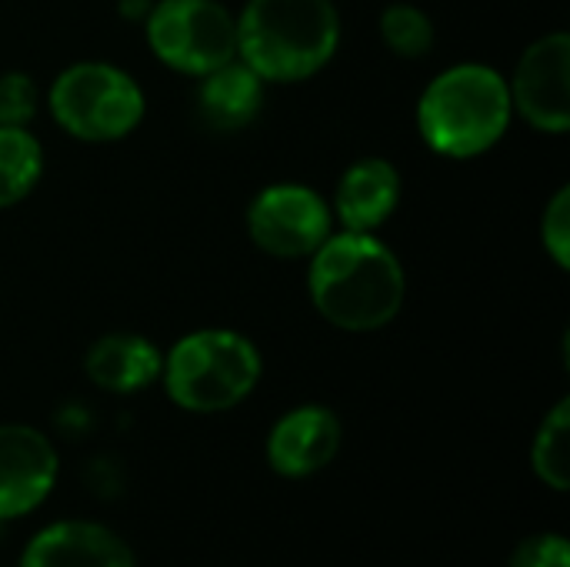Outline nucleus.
Masks as SVG:
<instances>
[{
	"instance_id": "1",
	"label": "nucleus",
	"mask_w": 570,
	"mask_h": 567,
	"mask_svg": "<svg viewBox=\"0 0 570 567\" xmlns=\"http://www.w3.org/2000/svg\"><path fill=\"white\" fill-rule=\"evenodd\" d=\"M307 291L327 324L367 334L401 314L407 274L377 234L337 231L311 254Z\"/></svg>"
},
{
	"instance_id": "2",
	"label": "nucleus",
	"mask_w": 570,
	"mask_h": 567,
	"mask_svg": "<svg viewBox=\"0 0 570 567\" xmlns=\"http://www.w3.org/2000/svg\"><path fill=\"white\" fill-rule=\"evenodd\" d=\"M341 47L334 0H247L237 13V57L264 84L321 74Z\"/></svg>"
},
{
	"instance_id": "3",
	"label": "nucleus",
	"mask_w": 570,
	"mask_h": 567,
	"mask_svg": "<svg viewBox=\"0 0 570 567\" xmlns=\"http://www.w3.org/2000/svg\"><path fill=\"white\" fill-rule=\"evenodd\" d=\"M511 117L508 80L488 63H454L441 70L417 100L424 144L451 160H471L498 147Z\"/></svg>"
},
{
	"instance_id": "4",
	"label": "nucleus",
	"mask_w": 570,
	"mask_h": 567,
	"mask_svg": "<svg viewBox=\"0 0 570 567\" xmlns=\"http://www.w3.org/2000/svg\"><path fill=\"white\" fill-rule=\"evenodd\" d=\"M261 371V351L250 338L227 328H204L170 348L160 381L177 408L217 414L237 408L257 388Z\"/></svg>"
},
{
	"instance_id": "5",
	"label": "nucleus",
	"mask_w": 570,
	"mask_h": 567,
	"mask_svg": "<svg viewBox=\"0 0 570 567\" xmlns=\"http://www.w3.org/2000/svg\"><path fill=\"white\" fill-rule=\"evenodd\" d=\"M47 107L73 140L114 144L137 130L147 100L140 84L104 60H80L60 70L50 84Z\"/></svg>"
},
{
	"instance_id": "6",
	"label": "nucleus",
	"mask_w": 570,
	"mask_h": 567,
	"mask_svg": "<svg viewBox=\"0 0 570 567\" xmlns=\"http://www.w3.org/2000/svg\"><path fill=\"white\" fill-rule=\"evenodd\" d=\"M147 43L164 67L204 77L237 57V17L220 0H157Z\"/></svg>"
},
{
	"instance_id": "7",
	"label": "nucleus",
	"mask_w": 570,
	"mask_h": 567,
	"mask_svg": "<svg viewBox=\"0 0 570 567\" xmlns=\"http://www.w3.org/2000/svg\"><path fill=\"white\" fill-rule=\"evenodd\" d=\"M247 234L271 257H311L334 234L331 201L307 184H271L247 207Z\"/></svg>"
},
{
	"instance_id": "8",
	"label": "nucleus",
	"mask_w": 570,
	"mask_h": 567,
	"mask_svg": "<svg viewBox=\"0 0 570 567\" xmlns=\"http://www.w3.org/2000/svg\"><path fill=\"white\" fill-rule=\"evenodd\" d=\"M511 107L534 130L564 134L570 127V37L554 30L538 37L508 80Z\"/></svg>"
},
{
	"instance_id": "9",
	"label": "nucleus",
	"mask_w": 570,
	"mask_h": 567,
	"mask_svg": "<svg viewBox=\"0 0 570 567\" xmlns=\"http://www.w3.org/2000/svg\"><path fill=\"white\" fill-rule=\"evenodd\" d=\"M57 481L53 444L27 424H0V521L43 505Z\"/></svg>"
},
{
	"instance_id": "10",
	"label": "nucleus",
	"mask_w": 570,
	"mask_h": 567,
	"mask_svg": "<svg viewBox=\"0 0 570 567\" xmlns=\"http://www.w3.org/2000/svg\"><path fill=\"white\" fill-rule=\"evenodd\" d=\"M341 438L344 431L331 408H294L267 434V465L284 478H311L337 458Z\"/></svg>"
},
{
	"instance_id": "11",
	"label": "nucleus",
	"mask_w": 570,
	"mask_h": 567,
	"mask_svg": "<svg viewBox=\"0 0 570 567\" xmlns=\"http://www.w3.org/2000/svg\"><path fill=\"white\" fill-rule=\"evenodd\" d=\"M401 204V174L384 157H361L354 160L334 190L331 214L341 231L374 234L381 224L394 217Z\"/></svg>"
},
{
	"instance_id": "12",
	"label": "nucleus",
	"mask_w": 570,
	"mask_h": 567,
	"mask_svg": "<svg viewBox=\"0 0 570 567\" xmlns=\"http://www.w3.org/2000/svg\"><path fill=\"white\" fill-rule=\"evenodd\" d=\"M20 567H137L124 538H117L104 525L90 521H63L40 531Z\"/></svg>"
},
{
	"instance_id": "13",
	"label": "nucleus",
	"mask_w": 570,
	"mask_h": 567,
	"mask_svg": "<svg viewBox=\"0 0 570 567\" xmlns=\"http://www.w3.org/2000/svg\"><path fill=\"white\" fill-rule=\"evenodd\" d=\"M264 80L234 57L230 63L200 77L197 87V117L214 134H237L250 127L264 110Z\"/></svg>"
},
{
	"instance_id": "14",
	"label": "nucleus",
	"mask_w": 570,
	"mask_h": 567,
	"mask_svg": "<svg viewBox=\"0 0 570 567\" xmlns=\"http://www.w3.org/2000/svg\"><path fill=\"white\" fill-rule=\"evenodd\" d=\"M87 378L110 394H134L150 388L160 371H164V354L154 341L130 334V331H114L97 338L87 348L83 358Z\"/></svg>"
},
{
	"instance_id": "15",
	"label": "nucleus",
	"mask_w": 570,
	"mask_h": 567,
	"mask_svg": "<svg viewBox=\"0 0 570 567\" xmlns=\"http://www.w3.org/2000/svg\"><path fill=\"white\" fill-rule=\"evenodd\" d=\"M43 174V147L27 127H0V207L20 204Z\"/></svg>"
},
{
	"instance_id": "16",
	"label": "nucleus",
	"mask_w": 570,
	"mask_h": 567,
	"mask_svg": "<svg viewBox=\"0 0 570 567\" xmlns=\"http://www.w3.org/2000/svg\"><path fill=\"white\" fill-rule=\"evenodd\" d=\"M534 475L551 485L554 491H568L570 485V401H558L554 411L538 428L534 448H531Z\"/></svg>"
},
{
	"instance_id": "17",
	"label": "nucleus",
	"mask_w": 570,
	"mask_h": 567,
	"mask_svg": "<svg viewBox=\"0 0 570 567\" xmlns=\"http://www.w3.org/2000/svg\"><path fill=\"white\" fill-rule=\"evenodd\" d=\"M381 40L401 60H424L438 43V27L417 3H391L381 13Z\"/></svg>"
},
{
	"instance_id": "18",
	"label": "nucleus",
	"mask_w": 570,
	"mask_h": 567,
	"mask_svg": "<svg viewBox=\"0 0 570 567\" xmlns=\"http://www.w3.org/2000/svg\"><path fill=\"white\" fill-rule=\"evenodd\" d=\"M40 94L30 74L7 70L0 74V127H27L37 117Z\"/></svg>"
},
{
	"instance_id": "19",
	"label": "nucleus",
	"mask_w": 570,
	"mask_h": 567,
	"mask_svg": "<svg viewBox=\"0 0 570 567\" xmlns=\"http://www.w3.org/2000/svg\"><path fill=\"white\" fill-rule=\"evenodd\" d=\"M541 244L558 271L570 267V187H558L541 214Z\"/></svg>"
},
{
	"instance_id": "20",
	"label": "nucleus",
	"mask_w": 570,
	"mask_h": 567,
	"mask_svg": "<svg viewBox=\"0 0 570 567\" xmlns=\"http://www.w3.org/2000/svg\"><path fill=\"white\" fill-rule=\"evenodd\" d=\"M511 567H570V545L561 535H534L514 548Z\"/></svg>"
}]
</instances>
